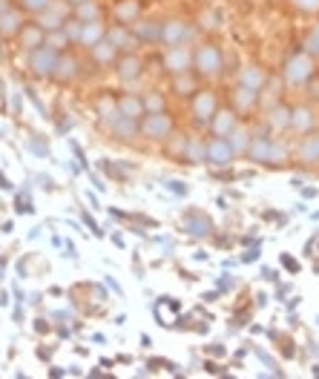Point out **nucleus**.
Segmentation results:
<instances>
[{
  "instance_id": "44",
  "label": "nucleus",
  "mask_w": 319,
  "mask_h": 379,
  "mask_svg": "<svg viewBox=\"0 0 319 379\" xmlns=\"http://www.w3.org/2000/svg\"><path fill=\"white\" fill-rule=\"evenodd\" d=\"M64 256H69V259H78V250H75V244L72 241H66V253Z\"/></svg>"
},
{
  "instance_id": "14",
  "label": "nucleus",
  "mask_w": 319,
  "mask_h": 379,
  "mask_svg": "<svg viewBox=\"0 0 319 379\" xmlns=\"http://www.w3.org/2000/svg\"><path fill=\"white\" fill-rule=\"evenodd\" d=\"M138 72H141V60H138V57H124V60H121V78L124 80L138 78Z\"/></svg>"
},
{
  "instance_id": "57",
  "label": "nucleus",
  "mask_w": 319,
  "mask_h": 379,
  "mask_svg": "<svg viewBox=\"0 0 319 379\" xmlns=\"http://www.w3.org/2000/svg\"><path fill=\"white\" fill-rule=\"evenodd\" d=\"M72 3H84V0H72Z\"/></svg>"
},
{
  "instance_id": "8",
  "label": "nucleus",
  "mask_w": 319,
  "mask_h": 379,
  "mask_svg": "<svg viewBox=\"0 0 319 379\" xmlns=\"http://www.w3.org/2000/svg\"><path fill=\"white\" fill-rule=\"evenodd\" d=\"M167 66L172 69V72H184L187 69V63H190V55H187V49H182V46H176V49H170L167 52Z\"/></svg>"
},
{
  "instance_id": "38",
  "label": "nucleus",
  "mask_w": 319,
  "mask_h": 379,
  "mask_svg": "<svg viewBox=\"0 0 319 379\" xmlns=\"http://www.w3.org/2000/svg\"><path fill=\"white\" fill-rule=\"evenodd\" d=\"M69 147H72V152H75V155H78L80 167H86V155H84V149H80L78 144H75V141H72V138H69Z\"/></svg>"
},
{
  "instance_id": "34",
  "label": "nucleus",
  "mask_w": 319,
  "mask_h": 379,
  "mask_svg": "<svg viewBox=\"0 0 319 379\" xmlns=\"http://www.w3.org/2000/svg\"><path fill=\"white\" fill-rule=\"evenodd\" d=\"M90 181L95 184V190H98V193H106V181H104L98 172H92V170H90Z\"/></svg>"
},
{
  "instance_id": "48",
  "label": "nucleus",
  "mask_w": 319,
  "mask_h": 379,
  "mask_svg": "<svg viewBox=\"0 0 319 379\" xmlns=\"http://www.w3.org/2000/svg\"><path fill=\"white\" fill-rule=\"evenodd\" d=\"M256 305L264 308V305H268V293H256Z\"/></svg>"
},
{
  "instance_id": "10",
  "label": "nucleus",
  "mask_w": 319,
  "mask_h": 379,
  "mask_svg": "<svg viewBox=\"0 0 319 379\" xmlns=\"http://www.w3.org/2000/svg\"><path fill=\"white\" fill-rule=\"evenodd\" d=\"M262 83H264V72H262V69L250 66V69H244V72H242V86H244V89L256 92Z\"/></svg>"
},
{
  "instance_id": "37",
  "label": "nucleus",
  "mask_w": 319,
  "mask_h": 379,
  "mask_svg": "<svg viewBox=\"0 0 319 379\" xmlns=\"http://www.w3.org/2000/svg\"><path fill=\"white\" fill-rule=\"evenodd\" d=\"M95 14H98V6L95 3H84L80 6V17H95Z\"/></svg>"
},
{
  "instance_id": "20",
  "label": "nucleus",
  "mask_w": 319,
  "mask_h": 379,
  "mask_svg": "<svg viewBox=\"0 0 319 379\" xmlns=\"http://www.w3.org/2000/svg\"><path fill=\"white\" fill-rule=\"evenodd\" d=\"M302 158L305 161H319V138H310L308 144L302 147Z\"/></svg>"
},
{
  "instance_id": "21",
  "label": "nucleus",
  "mask_w": 319,
  "mask_h": 379,
  "mask_svg": "<svg viewBox=\"0 0 319 379\" xmlns=\"http://www.w3.org/2000/svg\"><path fill=\"white\" fill-rule=\"evenodd\" d=\"M187 155L193 161H204L207 155V144H202V141H190V147H187Z\"/></svg>"
},
{
  "instance_id": "9",
  "label": "nucleus",
  "mask_w": 319,
  "mask_h": 379,
  "mask_svg": "<svg viewBox=\"0 0 319 379\" xmlns=\"http://www.w3.org/2000/svg\"><path fill=\"white\" fill-rule=\"evenodd\" d=\"M75 72H78V60H75V57H58V66H55V78L58 80L66 83L69 78H75Z\"/></svg>"
},
{
  "instance_id": "39",
  "label": "nucleus",
  "mask_w": 319,
  "mask_h": 379,
  "mask_svg": "<svg viewBox=\"0 0 319 379\" xmlns=\"http://www.w3.org/2000/svg\"><path fill=\"white\" fill-rule=\"evenodd\" d=\"M262 279H268V282H276V285H279V270H274V267H264V270H262Z\"/></svg>"
},
{
  "instance_id": "45",
  "label": "nucleus",
  "mask_w": 319,
  "mask_h": 379,
  "mask_svg": "<svg viewBox=\"0 0 319 379\" xmlns=\"http://www.w3.org/2000/svg\"><path fill=\"white\" fill-rule=\"evenodd\" d=\"M147 106H150V109H158V106H164V103H161V98H158V95H152V98L147 101Z\"/></svg>"
},
{
  "instance_id": "30",
  "label": "nucleus",
  "mask_w": 319,
  "mask_h": 379,
  "mask_svg": "<svg viewBox=\"0 0 319 379\" xmlns=\"http://www.w3.org/2000/svg\"><path fill=\"white\" fill-rule=\"evenodd\" d=\"M164 187H167L170 193H176V195H187V193H190V187H187V184H182V181H167Z\"/></svg>"
},
{
  "instance_id": "19",
  "label": "nucleus",
  "mask_w": 319,
  "mask_h": 379,
  "mask_svg": "<svg viewBox=\"0 0 319 379\" xmlns=\"http://www.w3.org/2000/svg\"><path fill=\"white\" fill-rule=\"evenodd\" d=\"M290 124L296 126V129H302V132L310 129V112L308 109H296V112L290 115Z\"/></svg>"
},
{
  "instance_id": "3",
  "label": "nucleus",
  "mask_w": 319,
  "mask_h": 379,
  "mask_svg": "<svg viewBox=\"0 0 319 379\" xmlns=\"http://www.w3.org/2000/svg\"><path fill=\"white\" fill-rule=\"evenodd\" d=\"M288 80L290 83H305V80L314 75V63H310V57L308 55H299V57H294L290 63H288Z\"/></svg>"
},
{
  "instance_id": "5",
  "label": "nucleus",
  "mask_w": 319,
  "mask_h": 379,
  "mask_svg": "<svg viewBox=\"0 0 319 379\" xmlns=\"http://www.w3.org/2000/svg\"><path fill=\"white\" fill-rule=\"evenodd\" d=\"M230 158H233V147H230V141H224V138H213V141L207 144L204 161L222 167V164H230Z\"/></svg>"
},
{
  "instance_id": "54",
  "label": "nucleus",
  "mask_w": 319,
  "mask_h": 379,
  "mask_svg": "<svg viewBox=\"0 0 319 379\" xmlns=\"http://www.w3.org/2000/svg\"><path fill=\"white\" fill-rule=\"evenodd\" d=\"M112 241L118 244V247H124V236H121V233H115V236H112Z\"/></svg>"
},
{
  "instance_id": "7",
  "label": "nucleus",
  "mask_w": 319,
  "mask_h": 379,
  "mask_svg": "<svg viewBox=\"0 0 319 379\" xmlns=\"http://www.w3.org/2000/svg\"><path fill=\"white\" fill-rule=\"evenodd\" d=\"M193 109H196V115H198L202 121H207V118H213V115H216V98H213L210 92H202V95L196 98Z\"/></svg>"
},
{
  "instance_id": "11",
  "label": "nucleus",
  "mask_w": 319,
  "mask_h": 379,
  "mask_svg": "<svg viewBox=\"0 0 319 379\" xmlns=\"http://www.w3.org/2000/svg\"><path fill=\"white\" fill-rule=\"evenodd\" d=\"M161 37H164L167 43H178L182 37H187V29H184V23L172 20V23H167V26L161 29Z\"/></svg>"
},
{
  "instance_id": "31",
  "label": "nucleus",
  "mask_w": 319,
  "mask_h": 379,
  "mask_svg": "<svg viewBox=\"0 0 319 379\" xmlns=\"http://www.w3.org/2000/svg\"><path fill=\"white\" fill-rule=\"evenodd\" d=\"M262 241H256V244H253V250H248L244 253V256H242V262H259V256H262Z\"/></svg>"
},
{
  "instance_id": "6",
  "label": "nucleus",
  "mask_w": 319,
  "mask_h": 379,
  "mask_svg": "<svg viewBox=\"0 0 319 379\" xmlns=\"http://www.w3.org/2000/svg\"><path fill=\"white\" fill-rule=\"evenodd\" d=\"M196 69H202V72H218L222 69V55H218L216 46H202L198 52H196Z\"/></svg>"
},
{
  "instance_id": "36",
  "label": "nucleus",
  "mask_w": 319,
  "mask_h": 379,
  "mask_svg": "<svg viewBox=\"0 0 319 379\" xmlns=\"http://www.w3.org/2000/svg\"><path fill=\"white\" fill-rule=\"evenodd\" d=\"M285 147H276V144H270V155H268V161H274V158H279V161H285Z\"/></svg>"
},
{
  "instance_id": "15",
  "label": "nucleus",
  "mask_w": 319,
  "mask_h": 379,
  "mask_svg": "<svg viewBox=\"0 0 319 379\" xmlns=\"http://www.w3.org/2000/svg\"><path fill=\"white\" fill-rule=\"evenodd\" d=\"M118 112H121V115H126V118H136V115L141 112V101L130 95V98H124V101L118 103Z\"/></svg>"
},
{
  "instance_id": "13",
  "label": "nucleus",
  "mask_w": 319,
  "mask_h": 379,
  "mask_svg": "<svg viewBox=\"0 0 319 379\" xmlns=\"http://www.w3.org/2000/svg\"><path fill=\"white\" fill-rule=\"evenodd\" d=\"M18 23H20V14L18 11H6V14H0V34H12L18 32Z\"/></svg>"
},
{
  "instance_id": "4",
  "label": "nucleus",
  "mask_w": 319,
  "mask_h": 379,
  "mask_svg": "<svg viewBox=\"0 0 319 379\" xmlns=\"http://www.w3.org/2000/svg\"><path fill=\"white\" fill-rule=\"evenodd\" d=\"M144 135L150 138H164V135H170V129H172V121H170V115H164V112H152L144 121Z\"/></svg>"
},
{
  "instance_id": "35",
  "label": "nucleus",
  "mask_w": 319,
  "mask_h": 379,
  "mask_svg": "<svg viewBox=\"0 0 319 379\" xmlns=\"http://www.w3.org/2000/svg\"><path fill=\"white\" fill-rule=\"evenodd\" d=\"M296 6L302 11H316L319 9V0H296Z\"/></svg>"
},
{
  "instance_id": "29",
  "label": "nucleus",
  "mask_w": 319,
  "mask_h": 379,
  "mask_svg": "<svg viewBox=\"0 0 319 379\" xmlns=\"http://www.w3.org/2000/svg\"><path fill=\"white\" fill-rule=\"evenodd\" d=\"M230 147H233V152H236V149H244V147H248V135H244V132H233Z\"/></svg>"
},
{
  "instance_id": "51",
  "label": "nucleus",
  "mask_w": 319,
  "mask_h": 379,
  "mask_svg": "<svg viewBox=\"0 0 319 379\" xmlns=\"http://www.w3.org/2000/svg\"><path fill=\"white\" fill-rule=\"evenodd\" d=\"M86 198H90L92 210H101V204H98V198H95V195H92V193H86Z\"/></svg>"
},
{
  "instance_id": "23",
  "label": "nucleus",
  "mask_w": 319,
  "mask_h": 379,
  "mask_svg": "<svg viewBox=\"0 0 319 379\" xmlns=\"http://www.w3.org/2000/svg\"><path fill=\"white\" fill-rule=\"evenodd\" d=\"M23 40H26V46H29V49H32V46H40V26L26 29V32H23Z\"/></svg>"
},
{
  "instance_id": "26",
  "label": "nucleus",
  "mask_w": 319,
  "mask_h": 379,
  "mask_svg": "<svg viewBox=\"0 0 319 379\" xmlns=\"http://www.w3.org/2000/svg\"><path fill=\"white\" fill-rule=\"evenodd\" d=\"M26 149H32L34 155H40V158H46V155H49V147H46V144H40L38 138H29V141H26Z\"/></svg>"
},
{
  "instance_id": "42",
  "label": "nucleus",
  "mask_w": 319,
  "mask_h": 379,
  "mask_svg": "<svg viewBox=\"0 0 319 379\" xmlns=\"http://www.w3.org/2000/svg\"><path fill=\"white\" fill-rule=\"evenodd\" d=\"M308 49H310V52H319V29L308 37Z\"/></svg>"
},
{
  "instance_id": "2",
  "label": "nucleus",
  "mask_w": 319,
  "mask_h": 379,
  "mask_svg": "<svg viewBox=\"0 0 319 379\" xmlns=\"http://www.w3.org/2000/svg\"><path fill=\"white\" fill-rule=\"evenodd\" d=\"M182 224L190 236H198V239H204V236L213 233V221H210L204 213H198V210H190V213L182 218Z\"/></svg>"
},
{
  "instance_id": "27",
  "label": "nucleus",
  "mask_w": 319,
  "mask_h": 379,
  "mask_svg": "<svg viewBox=\"0 0 319 379\" xmlns=\"http://www.w3.org/2000/svg\"><path fill=\"white\" fill-rule=\"evenodd\" d=\"M270 124H274V126H285V124H290V118H288V109H285V106L274 109V115H270Z\"/></svg>"
},
{
  "instance_id": "55",
  "label": "nucleus",
  "mask_w": 319,
  "mask_h": 379,
  "mask_svg": "<svg viewBox=\"0 0 319 379\" xmlns=\"http://www.w3.org/2000/svg\"><path fill=\"white\" fill-rule=\"evenodd\" d=\"M210 354H216V356H222V354H224V348H222V345H213V348H210Z\"/></svg>"
},
{
  "instance_id": "32",
  "label": "nucleus",
  "mask_w": 319,
  "mask_h": 379,
  "mask_svg": "<svg viewBox=\"0 0 319 379\" xmlns=\"http://www.w3.org/2000/svg\"><path fill=\"white\" fill-rule=\"evenodd\" d=\"M282 264H285L290 273H299V262L294 259V256H290V253H282Z\"/></svg>"
},
{
  "instance_id": "12",
  "label": "nucleus",
  "mask_w": 319,
  "mask_h": 379,
  "mask_svg": "<svg viewBox=\"0 0 319 379\" xmlns=\"http://www.w3.org/2000/svg\"><path fill=\"white\" fill-rule=\"evenodd\" d=\"M101 34H104V29L98 23H86V26L80 29V40L86 46H95V43H101Z\"/></svg>"
},
{
  "instance_id": "17",
  "label": "nucleus",
  "mask_w": 319,
  "mask_h": 379,
  "mask_svg": "<svg viewBox=\"0 0 319 379\" xmlns=\"http://www.w3.org/2000/svg\"><path fill=\"white\" fill-rule=\"evenodd\" d=\"M115 14H118L124 23H130V20L138 14V3H136V0H126V3H121V6L115 9Z\"/></svg>"
},
{
  "instance_id": "24",
  "label": "nucleus",
  "mask_w": 319,
  "mask_h": 379,
  "mask_svg": "<svg viewBox=\"0 0 319 379\" xmlns=\"http://www.w3.org/2000/svg\"><path fill=\"white\" fill-rule=\"evenodd\" d=\"M14 213H26V216H32L34 213V207H32V201H29V198H23V195H18V198H14Z\"/></svg>"
},
{
  "instance_id": "56",
  "label": "nucleus",
  "mask_w": 319,
  "mask_h": 379,
  "mask_svg": "<svg viewBox=\"0 0 319 379\" xmlns=\"http://www.w3.org/2000/svg\"><path fill=\"white\" fill-rule=\"evenodd\" d=\"M9 11V6H6V0H0V14H6Z\"/></svg>"
},
{
  "instance_id": "46",
  "label": "nucleus",
  "mask_w": 319,
  "mask_h": 379,
  "mask_svg": "<svg viewBox=\"0 0 319 379\" xmlns=\"http://www.w3.org/2000/svg\"><path fill=\"white\" fill-rule=\"evenodd\" d=\"M176 89L184 95V89H193V83H190V80H178V83H176Z\"/></svg>"
},
{
  "instance_id": "1",
  "label": "nucleus",
  "mask_w": 319,
  "mask_h": 379,
  "mask_svg": "<svg viewBox=\"0 0 319 379\" xmlns=\"http://www.w3.org/2000/svg\"><path fill=\"white\" fill-rule=\"evenodd\" d=\"M29 66H32V72H34V75H40V78H46V75H55V66H58L55 46H40V49H34L32 60H29Z\"/></svg>"
},
{
  "instance_id": "18",
  "label": "nucleus",
  "mask_w": 319,
  "mask_h": 379,
  "mask_svg": "<svg viewBox=\"0 0 319 379\" xmlns=\"http://www.w3.org/2000/svg\"><path fill=\"white\" fill-rule=\"evenodd\" d=\"M250 155L256 161H268V155H270V144L262 141V138H259V141H253V144H250Z\"/></svg>"
},
{
  "instance_id": "50",
  "label": "nucleus",
  "mask_w": 319,
  "mask_h": 379,
  "mask_svg": "<svg viewBox=\"0 0 319 379\" xmlns=\"http://www.w3.org/2000/svg\"><path fill=\"white\" fill-rule=\"evenodd\" d=\"M302 195H305V198H314V195H316V190H314V187H302Z\"/></svg>"
},
{
  "instance_id": "47",
  "label": "nucleus",
  "mask_w": 319,
  "mask_h": 379,
  "mask_svg": "<svg viewBox=\"0 0 319 379\" xmlns=\"http://www.w3.org/2000/svg\"><path fill=\"white\" fill-rule=\"evenodd\" d=\"M12 187H14V184H12L9 178H6V175L0 172V190H12Z\"/></svg>"
},
{
  "instance_id": "41",
  "label": "nucleus",
  "mask_w": 319,
  "mask_h": 379,
  "mask_svg": "<svg viewBox=\"0 0 319 379\" xmlns=\"http://www.w3.org/2000/svg\"><path fill=\"white\" fill-rule=\"evenodd\" d=\"M26 3V9H44V6H49V0H23Z\"/></svg>"
},
{
  "instance_id": "25",
  "label": "nucleus",
  "mask_w": 319,
  "mask_h": 379,
  "mask_svg": "<svg viewBox=\"0 0 319 379\" xmlns=\"http://www.w3.org/2000/svg\"><path fill=\"white\" fill-rule=\"evenodd\" d=\"M141 37H161V26H156V23H144V26H138L136 29Z\"/></svg>"
},
{
  "instance_id": "53",
  "label": "nucleus",
  "mask_w": 319,
  "mask_h": 379,
  "mask_svg": "<svg viewBox=\"0 0 319 379\" xmlns=\"http://www.w3.org/2000/svg\"><path fill=\"white\" fill-rule=\"evenodd\" d=\"M46 319H38V325H34V328H38V333H44V331H49V325H44Z\"/></svg>"
},
{
  "instance_id": "43",
  "label": "nucleus",
  "mask_w": 319,
  "mask_h": 379,
  "mask_svg": "<svg viewBox=\"0 0 319 379\" xmlns=\"http://www.w3.org/2000/svg\"><path fill=\"white\" fill-rule=\"evenodd\" d=\"M66 34H69V37H80V26H78V23H69Z\"/></svg>"
},
{
  "instance_id": "33",
  "label": "nucleus",
  "mask_w": 319,
  "mask_h": 379,
  "mask_svg": "<svg viewBox=\"0 0 319 379\" xmlns=\"http://www.w3.org/2000/svg\"><path fill=\"white\" fill-rule=\"evenodd\" d=\"M84 224H86V227H92V233H95L98 239H104V230L98 227V224H95V218H92L90 213H84Z\"/></svg>"
},
{
  "instance_id": "49",
  "label": "nucleus",
  "mask_w": 319,
  "mask_h": 379,
  "mask_svg": "<svg viewBox=\"0 0 319 379\" xmlns=\"http://www.w3.org/2000/svg\"><path fill=\"white\" fill-rule=\"evenodd\" d=\"M106 285L112 287L115 293H118V296H121V293H124V290H121V285H118V282H112V279H106Z\"/></svg>"
},
{
  "instance_id": "28",
  "label": "nucleus",
  "mask_w": 319,
  "mask_h": 379,
  "mask_svg": "<svg viewBox=\"0 0 319 379\" xmlns=\"http://www.w3.org/2000/svg\"><path fill=\"white\" fill-rule=\"evenodd\" d=\"M23 92H26V95H29V101H32L34 106H38V112H40V115H44V118H46V106H44V101L38 98V92H34L32 86H26V89H23Z\"/></svg>"
},
{
  "instance_id": "22",
  "label": "nucleus",
  "mask_w": 319,
  "mask_h": 379,
  "mask_svg": "<svg viewBox=\"0 0 319 379\" xmlns=\"http://www.w3.org/2000/svg\"><path fill=\"white\" fill-rule=\"evenodd\" d=\"M92 52H95L98 60H110V57L115 55V46L112 43H95V46H92Z\"/></svg>"
},
{
  "instance_id": "52",
  "label": "nucleus",
  "mask_w": 319,
  "mask_h": 379,
  "mask_svg": "<svg viewBox=\"0 0 319 379\" xmlns=\"http://www.w3.org/2000/svg\"><path fill=\"white\" fill-rule=\"evenodd\" d=\"M288 290H290V285H282V287H279V290H276V299H282V296H285V293H288Z\"/></svg>"
},
{
  "instance_id": "40",
  "label": "nucleus",
  "mask_w": 319,
  "mask_h": 379,
  "mask_svg": "<svg viewBox=\"0 0 319 379\" xmlns=\"http://www.w3.org/2000/svg\"><path fill=\"white\" fill-rule=\"evenodd\" d=\"M124 43H126V32H124V29L112 32V46H124Z\"/></svg>"
},
{
  "instance_id": "16",
  "label": "nucleus",
  "mask_w": 319,
  "mask_h": 379,
  "mask_svg": "<svg viewBox=\"0 0 319 379\" xmlns=\"http://www.w3.org/2000/svg\"><path fill=\"white\" fill-rule=\"evenodd\" d=\"M213 129H216L218 135H228L230 129H233V115H230V112H216V121H213Z\"/></svg>"
}]
</instances>
